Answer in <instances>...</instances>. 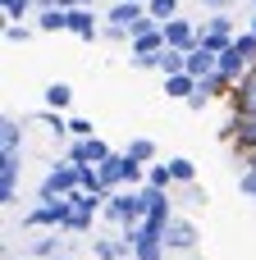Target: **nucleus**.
I'll use <instances>...</instances> for the list:
<instances>
[{
  "label": "nucleus",
  "mask_w": 256,
  "mask_h": 260,
  "mask_svg": "<svg viewBox=\"0 0 256 260\" xmlns=\"http://www.w3.org/2000/svg\"><path fill=\"white\" fill-rule=\"evenodd\" d=\"M5 23H27V14H37V0H0Z\"/></svg>",
  "instance_id": "23"
},
{
  "label": "nucleus",
  "mask_w": 256,
  "mask_h": 260,
  "mask_svg": "<svg viewBox=\"0 0 256 260\" xmlns=\"http://www.w3.org/2000/svg\"><path fill=\"white\" fill-rule=\"evenodd\" d=\"M183 260H197V256H183Z\"/></svg>",
  "instance_id": "39"
},
{
  "label": "nucleus",
  "mask_w": 256,
  "mask_h": 260,
  "mask_svg": "<svg viewBox=\"0 0 256 260\" xmlns=\"http://www.w3.org/2000/svg\"><path fill=\"white\" fill-rule=\"evenodd\" d=\"M147 14H151L156 23H169V18H179V0H151Z\"/></svg>",
  "instance_id": "27"
},
{
  "label": "nucleus",
  "mask_w": 256,
  "mask_h": 260,
  "mask_svg": "<svg viewBox=\"0 0 256 260\" xmlns=\"http://www.w3.org/2000/svg\"><path fill=\"white\" fill-rule=\"evenodd\" d=\"M27 123H32V128H46V137H55L60 146H64V137H73V133H69V119L55 114V110H41V114H32Z\"/></svg>",
  "instance_id": "12"
},
{
  "label": "nucleus",
  "mask_w": 256,
  "mask_h": 260,
  "mask_svg": "<svg viewBox=\"0 0 256 260\" xmlns=\"http://www.w3.org/2000/svg\"><path fill=\"white\" fill-rule=\"evenodd\" d=\"M215 69H220V55H215V50H206V46L188 50V73H192L197 82H202L206 73H215Z\"/></svg>",
  "instance_id": "15"
},
{
  "label": "nucleus",
  "mask_w": 256,
  "mask_h": 260,
  "mask_svg": "<svg viewBox=\"0 0 256 260\" xmlns=\"http://www.w3.org/2000/svg\"><path fill=\"white\" fill-rule=\"evenodd\" d=\"M202 27H211V32H224V37H238V27H234V18H229L224 9H215V14H211Z\"/></svg>",
  "instance_id": "28"
},
{
  "label": "nucleus",
  "mask_w": 256,
  "mask_h": 260,
  "mask_svg": "<svg viewBox=\"0 0 256 260\" xmlns=\"http://www.w3.org/2000/svg\"><path fill=\"white\" fill-rule=\"evenodd\" d=\"M87 247H92V256H96V260H124V256H133L128 242H124V233H101V238L87 242Z\"/></svg>",
  "instance_id": "11"
},
{
  "label": "nucleus",
  "mask_w": 256,
  "mask_h": 260,
  "mask_svg": "<svg viewBox=\"0 0 256 260\" xmlns=\"http://www.w3.org/2000/svg\"><path fill=\"white\" fill-rule=\"evenodd\" d=\"M37 37V23H5V41L9 46H27Z\"/></svg>",
  "instance_id": "24"
},
{
  "label": "nucleus",
  "mask_w": 256,
  "mask_h": 260,
  "mask_svg": "<svg viewBox=\"0 0 256 260\" xmlns=\"http://www.w3.org/2000/svg\"><path fill=\"white\" fill-rule=\"evenodd\" d=\"M169 174H174V187H183V183H197V165H192L188 155H169Z\"/></svg>",
  "instance_id": "22"
},
{
  "label": "nucleus",
  "mask_w": 256,
  "mask_h": 260,
  "mask_svg": "<svg viewBox=\"0 0 256 260\" xmlns=\"http://www.w3.org/2000/svg\"><path fill=\"white\" fill-rule=\"evenodd\" d=\"M82 183H78V165H69V160H55L50 169H46V178H41V187H37V201H60V197H73Z\"/></svg>",
  "instance_id": "2"
},
{
  "label": "nucleus",
  "mask_w": 256,
  "mask_h": 260,
  "mask_svg": "<svg viewBox=\"0 0 256 260\" xmlns=\"http://www.w3.org/2000/svg\"><path fill=\"white\" fill-rule=\"evenodd\" d=\"M183 105H188V110H192V114H206V110H211V105H215V101H211V96H202V91H192V96H188V101H183Z\"/></svg>",
  "instance_id": "32"
},
{
  "label": "nucleus",
  "mask_w": 256,
  "mask_h": 260,
  "mask_svg": "<svg viewBox=\"0 0 256 260\" xmlns=\"http://www.w3.org/2000/svg\"><path fill=\"white\" fill-rule=\"evenodd\" d=\"M160 32H165V41L174 46V50H197V32H202V23H192V18H169V23H160Z\"/></svg>",
  "instance_id": "8"
},
{
  "label": "nucleus",
  "mask_w": 256,
  "mask_h": 260,
  "mask_svg": "<svg viewBox=\"0 0 256 260\" xmlns=\"http://www.w3.org/2000/svg\"><path fill=\"white\" fill-rule=\"evenodd\" d=\"M252 69H256V64L247 59V55H243V50H238V46H229V50H220V73H224L229 82H243V78H247Z\"/></svg>",
  "instance_id": "10"
},
{
  "label": "nucleus",
  "mask_w": 256,
  "mask_h": 260,
  "mask_svg": "<svg viewBox=\"0 0 256 260\" xmlns=\"http://www.w3.org/2000/svg\"><path fill=\"white\" fill-rule=\"evenodd\" d=\"M197 242H202V229H197L188 215H174V219H169V229H165V247H169V251H179V256H192V251H197Z\"/></svg>",
  "instance_id": "6"
},
{
  "label": "nucleus",
  "mask_w": 256,
  "mask_h": 260,
  "mask_svg": "<svg viewBox=\"0 0 256 260\" xmlns=\"http://www.w3.org/2000/svg\"><path fill=\"white\" fill-rule=\"evenodd\" d=\"M202 5H206V9H211V14H215V9H229V5H234V0H202Z\"/></svg>",
  "instance_id": "34"
},
{
  "label": "nucleus",
  "mask_w": 256,
  "mask_h": 260,
  "mask_svg": "<svg viewBox=\"0 0 256 260\" xmlns=\"http://www.w3.org/2000/svg\"><path fill=\"white\" fill-rule=\"evenodd\" d=\"M197 46H206V50H215V55H220V50H229V46H234V37H224V32H211V27H202V32H197Z\"/></svg>",
  "instance_id": "25"
},
{
  "label": "nucleus",
  "mask_w": 256,
  "mask_h": 260,
  "mask_svg": "<svg viewBox=\"0 0 256 260\" xmlns=\"http://www.w3.org/2000/svg\"><path fill=\"white\" fill-rule=\"evenodd\" d=\"M247 32H252V37H256V14H252V18H247Z\"/></svg>",
  "instance_id": "35"
},
{
  "label": "nucleus",
  "mask_w": 256,
  "mask_h": 260,
  "mask_svg": "<svg viewBox=\"0 0 256 260\" xmlns=\"http://www.w3.org/2000/svg\"><path fill=\"white\" fill-rule=\"evenodd\" d=\"M229 110H243V114H256V69L247 73V78H243V82H234Z\"/></svg>",
  "instance_id": "13"
},
{
  "label": "nucleus",
  "mask_w": 256,
  "mask_h": 260,
  "mask_svg": "<svg viewBox=\"0 0 256 260\" xmlns=\"http://www.w3.org/2000/svg\"><path fill=\"white\" fill-rule=\"evenodd\" d=\"M238 192L256 201V169H238Z\"/></svg>",
  "instance_id": "31"
},
{
  "label": "nucleus",
  "mask_w": 256,
  "mask_h": 260,
  "mask_svg": "<svg viewBox=\"0 0 256 260\" xmlns=\"http://www.w3.org/2000/svg\"><path fill=\"white\" fill-rule=\"evenodd\" d=\"M115 151H110V142H101V137H69V146H64V160L69 165H105Z\"/></svg>",
  "instance_id": "5"
},
{
  "label": "nucleus",
  "mask_w": 256,
  "mask_h": 260,
  "mask_svg": "<svg viewBox=\"0 0 256 260\" xmlns=\"http://www.w3.org/2000/svg\"><path fill=\"white\" fill-rule=\"evenodd\" d=\"M0 151H23V123L14 114L0 119Z\"/></svg>",
  "instance_id": "19"
},
{
  "label": "nucleus",
  "mask_w": 256,
  "mask_h": 260,
  "mask_svg": "<svg viewBox=\"0 0 256 260\" xmlns=\"http://www.w3.org/2000/svg\"><path fill=\"white\" fill-rule=\"evenodd\" d=\"M124 155H133L137 165H156V142H151V137H133V142L124 146Z\"/></svg>",
  "instance_id": "21"
},
{
  "label": "nucleus",
  "mask_w": 256,
  "mask_h": 260,
  "mask_svg": "<svg viewBox=\"0 0 256 260\" xmlns=\"http://www.w3.org/2000/svg\"><path fill=\"white\" fill-rule=\"evenodd\" d=\"M179 192H183V201H188V206H211V192H206L202 183H183Z\"/></svg>",
  "instance_id": "29"
},
{
  "label": "nucleus",
  "mask_w": 256,
  "mask_h": 260,
  "mask_svg": "<svg viewBox=\"0 0 256 260\" xmlns=\"http://www.w3.org/2000/svg\"><path fill=\"white\" fill-rule=\"evenodd\" d=\"M101 219H105L110 229H128V224H142V219H147V201H142V192H137V187H119V192L105 201Z\"/></svg>",
  "instance_id": "1"
},
{
  "label": "nucleus",
  "mask_w": 256,
  "mask_h": 260,
  "mask_svg": "<svg viewBox=\"0 0 256 260\" xmlns=\"http://www.w3.org/2000/svg\"><path fill=\"white\" fill-rule=\"evenodd\" d=\"M220 142H229L234 151H247V146H256V114L229 110V119H224V128H220Z\"/></svg>",
  "instance_id": "4"
},
{
  "label": "nucleus",
  "mask_w": 256,
  "mask_h": 260,
  "mask_svg": "<svg viewBox=\"0 0 256 260\" xmlns=\"http://www.w3.org/2000/svg\"><path fill=\"white\" fill-rule=\"evenodd\" d=\"M55 260H73V256H55Z\"/></svg>",
  "instance_id": "36"
},
{
  "label": "nucleus",
  "mask_w": 256,
  "mask_h": 260,
  "mask_svg": "<svg viewBox=\"0 0 256 260\" xmlns=\"http://www.w3.org/2000/svg\"><path fill=\"white\" fill-rule=\"evenodd\" d=\"M169 41H165V32L160 27H151V32H137L133 41H128V55H160Z\"/></svg>",
  "instance_id": "14"
},
{
  "label": "nucleus",
  "mask_w": 256,
  "mask_h": 260,
  "mask_svg": "<svg viewBox=\"0 0 256 260\" xmlns=\"http://www.w3.org/2000/svg\"><path fill=\"white\" fill-rule=\"evenodd\" d=\"M73 215V201L60 197V201H37L27 215H23V233H37V229H64Z\"/></svg>",
  "instance_id": "3"
},
{
  "label": "nucleus",
  "mask_w": 256,
  "mask_h": 260,
  "mask_svg": "<svg viewBox=\"0 0 256 260\" xmlns=\"http://www.w3.org/2000/svg\"><path fill=\"white\" fill-rule=\"evenodd\" d=\"M192 91H197V78H192V73H174V78H165V96H169V101H188Z\"/></svg>",
  "instance_id": "20"
},
{
  "label": "nucleus",
  "mask_w": 256,
  "mask_h": 260,
  "mask_svg": "<svg viewBox=\"0 0 256 260\" xmlns=\"http://www.w3.org/2000/svg\"><path fill=\"white\" fill-rule=\"evenodd\" d=\"M101 27L105 23H96V9H69V32L78 41H101Z\"/></svg>",
  "instance_id": "9"
},
{
  "label": "nucleus",
  "mask_w": 256,
  "mask_h": 260,
  "mask_svg": "<svg viewBox=\"0 0 256 260\" xmlns=\"http://www.w3.org/2000/svg\"><path fill=\"white\" fill-rule=\"evenodd\" d=\"M69 133H73V137H96V133H92V123H87V119H78V114L69 119Z\"/></svg>",
  "instance_id": "33"
},
{
  "label": "nucleus",
  "mask_w": 256,
  "mask_h": 260,
  "mask_svg": "<svg viewBox=\"0 0 256 260\" xmlns=\"http://www.w3.org/2000/svg\"><path fill=\"white\" fill-rule=\"evenodd\" d=\"M156 73H165V78H174V73H188V50H174V46H165V50L156 55Z\"/></svg>",
  "instance_id": "17"
},
{
  "label": "nucleus",
  "mask_w": 256,
  "mask_h": 260,
  "mask_svg": "<svg viewBox=\"0 0 256 260\" xmlns=\"http://www.w3.org/2000/svg\"><path fill=\"white\" fill-rule=\"evenodd\" d=\"M41 105H46V110H55V114H64V110L73 105V87H69V82H46Z\"/></svg>",
  "instance_id": "16"
},
{
  "label": "nucleus",
  "mask_w": 256,
  "mask_h": 260,
  "mask_svg": "<svg viewBox=\"0 0 256 260\" xmlns=\"http://www.w3.org/2000/svg\"><path fill=\"white\" fill-rule=\"evenodd\" d=\"M252 14H256V0H252Z\"/></svg>",
  "instance_id": "38"
},
{
  "label": "nucleus",
  "mask_w": 256,
  "mask_h": 260,
  "mask_svg": "<svg viewBox=\"0 0 256 260\" xmlns=\"http://www.w3.org/2000/svg\"><path fill=\"white\" fill-rule=\"evenodd\" d=\"M18 174H23V151H0V206L18 201Z\"/></svg>",
  "instance_id": "7"
},
{
  "label": "nucleus",
  "mask_w": 256,
  "mask_h": 260,
  "mask_svg": "<svg viewBox=\"0 0 256 260\" xmlns=\"http://www.w3.org/2000/svg\"><path fill=\"white\" fill-rule=\"evenodd\" d=\"M147 183H151V187H174L169 160H156V165H147Z\"/></svg>",
  "instance_id": "26"
},
{
  "label": "nucleus",
  "mask_w": 256,
  "mask_h": 260,
  "mask_svg": "<svg viewBox=\"0 0 256 260\" xmlns=\"http://www.w3.org/2000/svg\"><path fill=\"white\" fill-rule=\"evenodd\" d=\"M32 23H37V32H69V9H41V14H32Z\"/></svg>",
  "instance_id": "18"
},
{
  "label": "nucleus",
  "mask_w": 256,
  "mask_h": 260,
  "mask_svg": "<svg viewBox=\"0 0 256 260\" xmlns=\"http://www.w3.org/2000/svg\"><path fill=\"white\" fill-rule=\"evenodd\" d=\"M101 41L124 46V41H133V32H128V27H119V23H105V27H101Z\"/></svg>",
  "instance_id": "30"
},
{
  "label": "nucleus",
  "mask_w": 256,
  "mask_h": 260,
  "mask_svg": "<svg viewBox=\"0 0 256 260\" xmlns=\"http://www.w3.org/2000/svg\"><path fill=\"white\" fill-rule=\"evenodd\" d=\"M137 5H151V0H137Z\"/></svg>",
  "instance_id": "37"
}]
</instances>
